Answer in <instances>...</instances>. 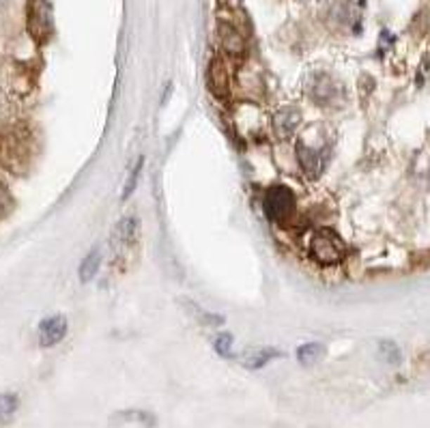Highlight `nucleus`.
Masks as SVG:
<instances>
[{
    "label": "nucleus",
    "instance_id": "f257e3e1",
    "mask_svg": "<svg viewBox=\"0 0 430 428\" xmlns=\"http://www.w3.org/2000/svg\"><path fill=\"white\" fill-rule=\"evenodd\" d=\"M310 254L320 265H336L346 257V243L334 231L322 228L312 235Z\"/></svg>",
    "mask_w": 430,
    "mask_h": 428
},
{
    "label": "nucleus",
    "instance_id": "f03ea898",
    "mask_svg": "<svg viewBox=\"0 0 430 428\" xmlns=\"http://www.w3.org/2000/svg\"><path fill=\"white\" fill-rule=\"evenodd\" d=\"M26 24H28V32L30 37L44 44L50 39L52 28H54V20H52V5L50 0H28V11H26Z\"/></svg>",
    "mask_w": 430,
    "mask_h": 428
},
{
    "label": "nucleus",
    "instance_id": "7ed1b4c3",
    "mask_svg": "<svg viewBox=\"0 0 430 428\" xmlns=\"http://www.w3.org/2000/svg\"><path fill=\"white\" fill-rule=\"evenodd\" d=\"M265 213L267 218L275 224H284L289 222L291 216L295 213V196L289 188L284 186H273L267 190L265 200H263Z\"/></svg>",
    "mask_w": 430,
    "mask_h": 428
},
{
    "label": "nucleus",
    "instance_id": "20e7f679",
    "mask_svg": "<svg viewBox=\"0 0 430 428\" xmlns=\"http://www.w3.org/2000/svg\"><path fill=\"white\" fill-rule=\"evenodd\" d=\"M297 157H299V166L306 172V176L316 179V176L322 174V170H325V166L330 162V147H327L325 140H322L320 145H308L304 138H299Z\"/></svg>",
    "mask_w": 430,
    "mask_h": 428
},
{
    "label": "nucleus",
    "instance_id": "39448f33",
    "mask_svg": "<svg viewBox=\"0 0 430 428\" xmlns=\"http://www.w3.org/2000/svg\"><path fill=\"white\" fill-rule=\"evenodd\" d=\"M207 84L215 97H226L230 91V76H228V67L222 58H213L207 71Z\"/></svg>",
    "mask_w": 430,
    "mask_h": 428
},
{
    "label": "nucleus",
    "instance_id": "423d86ee",
    "mask_svg": "<svg viewBox=\"0 0 430 428\" xmlns=\"http://www.w3.org/2000/svg\"><path fill=\"white\" fill-rule=\"evenodd\" d=\"M65 334H67V318L60 314L48 316L46 320H41V325H39V344L46 349L54 346L65 338Z\"/></svg>",
    "mask_w": 430,
    "mask_h": 428
},
{
    "label": "nucleus",
    "instance_id": "0eeeda50",
    "mask_svg": "<svg viewBox=\"0 0 430 428\" xmlns=\"http://www.w3.org/2000/svg\"><path fill=\"white\" fill-rule=\"evenodd\" d=\"M310 95H312V99H314L316 103H320V105H327V103H332V101H336V99H338L340 89L334 84V80H332V78H327V76H318V78L314 80V84H312Z\"/></svg>",
    "mask_w": 430,
    "mask_h": 428
},
{
    "label": "nucleus",
    "instance_id": "6e6552de",
    "mask_svg": "<svg viewBox=\"0 0 430 428\" xmlns=\"http://www.w3.org/2000/svg\"><path fill=\"white\" fill-rule=\"evenodd\" d=\"M299 121H301L299 110H295V108H282V110L273 117L275 134H278L280 138H289V136L297 129Z\"/></svg>",
    "mask_w": 430,
    "mask_h": 428
},
{
    "label": "nucleus",
    "instance_id": "1a4fd4ad",
    "mask_svg": "<svg viewBox=\"0 0 430 428\" xmlns=\"http://www.w3.org/2000/svg\"><path fill=\"white\" fill-rule=\"evenodd\" d=\"M220 39H222V46L228 54L233 56H241L245 52V41H243V34L230 26V24H220Z\"/></svg>",
    "mask_w": 430,
    "mask_h": 428
},
{
    "label": "nucleus",
    "instance_id": "9d476101",
    "mask_svg": "<svg viewBox=\"0 0 430 428\" xmlns=\"http://www.w3.org/2000/svg\"><path fill=\"white\" fill-rule=\"evenodd\" d=\"M280 351L278 349H271V346H261V349H254V351H247L243 355V366L249 368V370H256V368H263L269 360L273 358H280Z\"/></svg>",
    "mask_w": 430,
    "mask_h": 428
},
{
    "label": "nucleus",
    "instance_id": "9b49d317",
    "mask_svg": "<svg viewBox=\"0 0 430 428\" xmlns=\"http://www.w3.org/2000/svg\"><path fill=\"white\" fill-rule=\"evenodd\" d=\"M322 355H325V346H322L320 342H306L297 349V360L304 366H312V364L320 362Z\"/></svg>",
    "mask_w": 430,
    "mask_h": 428
},
{
    "label": "nucleus",
    "instance_id": "f8f14e48",
    "mask_svg": "<svg viewBox=\"0 0 430 428\" xmlns=\"http://www.w3.org/2000/svg\"><path fill=\"white\" fill-rule=\"evenodd\" d=\"M99 265H101V254H99V249L95 247L93 252L82 261V265H80V280H82V282L93 280V278L97 275Z\"/></svg>",
    "mask_w": 430,
    "mask_h": 428
},
{
    "label": "nucleus",
    "instance_id": "ddd939ff",
    "mask_svg": "<svg viewBox=\"0 0 430 428\" xmlns=\"http://www.w3.org/2000/svg\"><path fill=\"white\" fill-rule=\"evenodd\" d=\"M136 228H138V220L136 218H125L117 224V231H115V241L117 245H123V243H129L136 235Z\"/></svg>",
    "mask_w": 430,
    "mask_h": 428
},
{
    "label": "nucleus",
    "instance_id": "4468645a",
    "mask_svg": "<svg viewBox=\"0 0 430 428\" xmlns=\"http://www.w3.org/2000/svg\"><path fill=\"white\" fill-rule=\"evenodd\" d=\"M20 407V398L15 394H0V422H9Z\"/></svg>",
    "mask_w": 430,
    "mask_h": 428
},
{
    "label": "nucleus",
    "instance_id": "2eb2a0df",
    "mask_svg": "<svg viewBox=\"0 0 430 428\" xmlns=\"http://www.w3.org/2000/svg\"><path fill=\"white\" fill-rule=\"evenodd\" d=\"M13 196H11V192L7 190V186H3L0 183V220H5L9 213L13 211Z\"/></svg>",
    "mask_w": 430,
    "mask_h": 428
},
{
    "label": "nucleus",
    "instance_id": "dca6fc26",
    "mask_svg": "<svg viewBox=\"0 0 430 428\" xmlns=\"http://www.w3.org/2000/svg\"><path fill=\"white\" fill-rule=\"evenodd\" d=\"M142 166H145V160H138V164L133 166V170L129 172V179H127V183H125V188H123V198H129L131 196V192L136 190V186H138V179H140V172H142Z\"/></svg>",
    "mask_w": 430,
    "mask_h": 428
},
{
    "label": "nucleus",
    "instance_id": "f3484780",
    "mask_svg": "<svg viewBox=\"0 0 430 428\" xmlns=\"http://www.w3.org/2000/svg\"><path fill=\"white\" fill-rule=\"evenodd\" d=\"M213 346L220 355H224V358H230V355H233V336L230 334H220L218 338H215Z\"/></svg>",
    "mask_w": 430,
    "mask_h": 428
},
{
    "label": "nucleus",
    "instance_id": "a211bd4d",
    "mask_svg": "<svg viewBox=\"0 0 430 428\" xmlns=\"http://www.w3.org/2000/svg\"><path fill=\"white\" fill-rule=\"evenodd\" d=\"M381 355L387 364H398L400 362V351L393 342H381Z\"/></svg>",
    "mask_w": 430,
    "mask_h": 428
}]
</instances>
